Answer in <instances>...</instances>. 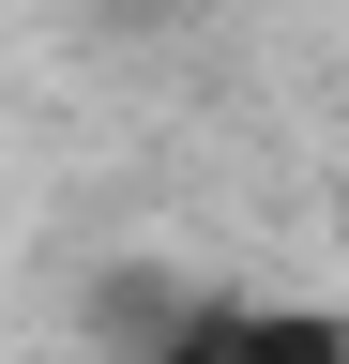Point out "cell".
I'll use <instances>...</instances> for the list:
<instances>
[{"label": "cell", "instance_id": "1", "mask_svg": "<svg viewBox=\"0 0 349 364\" xmlns=\"http://www.w3.org/2000/svg\"><path fill=\"white\" fill-rule=\"evenodd\" d=\"M183 364H349V318L334 304H198Z\"/></svg>", "mask_w": 349, "mask_h": 364}, {"label": "cell", "instance_id": "2", "mask_svg": "<svg viewBox=\"0 0 349 364\" xmlns=\"http://www.w3.org/2000/svg\"><path fill=\"white\" fill-rule=\"evenodd\" d=\"M167 364H183V349H167Z\"/></svg>", "mask_w": 349, "mask_h": 364}]
</instances>
